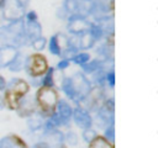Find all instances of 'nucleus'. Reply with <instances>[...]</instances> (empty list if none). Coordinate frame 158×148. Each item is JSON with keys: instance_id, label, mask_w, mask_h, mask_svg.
<instances>
[{"instance_id": "obj_34", "label": "nucleus", "mask_w": 158, "mask_h": 148, "mask_svg": "<svg viewBox=\"0 0 158 148\" xmlns=\"http://www.w3.org/2000/svg\"><path fill=\"white\" fill-rule=\"evenodd\" d=\"M4 107V104H2V101H1V99H0V110Z\"/></svg>"}, {"instance_id": "obj_2", "label": "nucleus", "mask_w": 158, "mask_h": 148, "mask_svg": "<svg viewBox=\"0 0 158 148\" xmlns=\"http://www.w3.org/2000/svg\"><path fill=\"white\" fill-rule=\"evenodd\" d=\"M36 102L43 116H52L58 104V92L53 86H41L36 92Z\"/></svg>"}, {"instance_id": "obj_18", "label": "nucleus", "mask_w": 158, "mask_h": 148, "mask_svg": "<svg viewBox=\"0 0 158 148\" xmlns=\"http://www.w3.org/2000/svg\"><path fill=\"white\" fill-rule=\"evenodd\" d=\"M100 67H101V62L96 59V60L90 62L89 64H88V63L84 64V65H83V69H84L86 73H94V72H98V70L100 69Z\"/></svg>"}, {"instance_id": "obj_24", "label": "nucleus", "mask_w": 158, "mask_h": 148, "mask_svg": "<svg viewBox=\"0 0 158 148\" xmlns=\"http://www.w3.org/2000/svg\"><path fill=\"white\" fill-rule=\"evenodd\" d=\"M98 134L91 130V128H88V130H84V133H83V138L86 141V142H90L93 141Z\"/></svg>"}, {"instance_id": "obj_32", "label": "nucleus", "mask_w": 158, "mask_h": 148, "mask_svg": "<svg viewBox=\"0 0 158 148\" xmlns=\"http://www.w3.org/2000/svg\"><path fill=\"white\" fill-rule=\"evenodd\" d=\"M5 86H6V83H5V79L0 75V91L1 90H4L5 89Z\"/></svg>"}, {"instance_id": "obj_21", "label": "nucleus", "mask_w": 158, "mask_h": 148, "mask_svg": "<svg viewBox=\"0 0 158 148\" xmlns=\"http://www.w3.org/2000/svg\"><path fill=\"white\" fill-rule=\"evenodd\" d=\"M65 12L73 14L78 10V1L77 0H64V7Z\"/></svg>"}, {"instance_id": "obj_10", "label": "nucleus", "mask_w": 158, "mask_h": 148, "mask_svg": "<svg viewBox=\"0 0 158 148\" xmlns=\"http://www.w3.org/2000/svg\"><path fill=\"white\" fill-rule=\"evenodd\" d=\"M0 148H28V147L21 137L16 134H9L0 141Z\"/></svg>"}, {"instance_id": "obj_1", "label": "nucleus", "mask_w": 158, "mask_h": 148, "mask_svg": "<svg viewBox=\"0 0 158 148\" xmlns=\"http://www.w3.org/2000/svg\"><path fill=\"white\" fill-rule=\"evenodd\" d=\"M63 90L67 94V96H69L72 100L79 102V101H83L84 99H86L88 94L91 90V86L84 74L77 73L75 75L67 78L64 80Z\"/></svg>"}, {"instance_id": "obj_19", "label": "nucleus", "mask_w": 158, "mask_h": 148, "mask_svg": "<svg viewBox=\"0 0 158 148\" xmlns=\"http://www.w3.org/2000/svg\"><path fill=\"white\" fill-rule=\"evenodd\" d=\"M89 35L96 41V39H99V38H101V36H102V28H101V26L100 25H90V27H89Z\"/></svg>"}, {"instance_id": "obj_27", "label": "nucleus", "mask_w": 158, "mask_h": 148, "mask_svg": "<svg viewBox=\"0 0 158 148\" xmlns=\"http://www.w3.org/2000/svg\"><path fill=\"white\" fill-rule=\"evenodd\" d=\"M106 80H107L109 85L111 88H114V85H115V74H114V72H110V73L106 74Z\"/></svg>"}, {"instance_id": "obj_9", "label": "nucleus", "mask_w": 158, "mask_h": 148, "mask_svg": "<svg viewBox=\"0 0 158 148\" xmlns=\"http://www.w3.org/2000/svg\"><path fill=\"white\" fill-rule=\"evenodd\" d=\"M16 54H17V49L11 44H5L0 47V68L9 65Z\"/></svg>"}, {"instance_id": "obj_16", "label": "nucleus", "mask_w": 158, "mask_h": 148, "mask_svg": "<svg viewBox=\"0 0 158 148\" xmlns=\"http://www.w3.org/2000/svg\"><path fill=\"white\" fill-rule=\"evenodd\" d=\"M95 39L89 35V33H83L80 35V37L78 36V44H79V48H89L94 44Z\"/></svg>"}, {"instance_id": "obj_23", "label": "nucleus", "mask_w": 158, "mask_h": 148, "mask_svg": "<svg viewBox=\"0 0 158 148\" xmlns=\"http://www.w3.org/2000/svg\"><path fill=\"white\" fill-rule=\"evenodd\" d=\"M32 46H33V48H35V49H37V51L43 49V48H44V46H46V38H44V37H42V36H40V37L35 38V39L32 41Z\"/></svg>"}, {"instance_id": "obj_29", "label": "nucleus", "mask_w": 158, "mask_h": 148, "mask_svg": "<svg viewBox=\"0 0 158 148\" xmlns=\"http://www.w3.org/2000/svg\"><path fill=\"white\" fill-rule=\"evenodd\" d=\"M26 17H27V21H37V14L35 11H30Z\"/></svg>"}, {"instance_id": "obj_5", "label": "nucleus", "mask_w": 158, "mask_h": 148, "mask_svg": "<svg viewBox=\"0 0 158 148\" xmlns=\"http://www.w3.org/2000/svg\"><path fill=\"white\" fill-rule=\"evenodd\" d=\"M26 69H27V73L33 76V78H37V76H41L43 75L47 70H48V63H47V59L44 56H42L41 53H35V54H31L27 59H26Z\"/></svg>"}, {"instance_id": "obj_30", "label": "nucleus", "mask_w": 158, "mask_h": 148, "mask_svg": "<svg viewBox=\"0 0 158 148\" xmlns=\"http://www.w3.org/2000/svg\"><path fill=\"white\" fill-rule=\"evenodd\" d=\"M28 2H30V0H16V4H17L22 10L28 5Z\"/></svg>"}, {"instance_id": "obj_14", "label": "nucleus", "mask_w": 158, "mask_h": 148, "mask_svg": "<svg viewBox=\"0 0 158 148\" xmlns=\"http://www.w3.org/2000/svg\"><path fill=\"white\" fill-rule=\"evenodd\" d=\"M89 148H114V144L106 139V137L96 136L93 141L89 142Z\"/></svg>"}, {"instance_id": "obj_33", "label": "nucleus", "mask_w": 158, "mask_h": 148, "mask_svg": "<svg viewBox=\"0 0 158 148\" xmlns=\"http://www.w3.org/2000/svg\"><path fill=\"white\" fill-rule=\"evenodd\" d=\"M4 4H5V0H0V10L4 7Z\"/></svg>"}, {"instance_id": "obj_17", "label": "nucleus", "mask_w": 158, "mask_h": 148, "mask_svg": "<svg viewBox=\"0 0 158 148\" xmlns=\"http://www.w3.org/2000/svg\"><path fill=\"white\" fill-rule=\"evenodd\" d=\"M23 65H25V64H23V58H22V56H21L20 53H17V54L15 56V58L10 62V64H9L7 67H9V69H10L11 72H20Z\"/></svg>"}, {"instance_id": "obj_15", "label": "nucleus", "mask_w": 158, "mask_h": 148, "mask_svg": "<svg viewBox=\"0 0 158 148\" xmlns=\"http://www.w3.org/2000/svg\"><path fill=\"white\" fill-rule=\"evenodd\" d=\"M49 52L54 56H60L62 46H60V41H59L58 35L51 37V39H49Z\"/></svg>"}, {"instance_id": "obj_22", "label": "nucleus", "mask_w": 158, "mask_h": 148, "mask_svg": "<svg viewBox=\"0 0 158 148\" xmlns=\"http://www.w3.org/2000/svg\"><path fill=\"white\" fill-rule=\"evenodd\" d=\"M53 68H49L46 73V75H44V78H43V80H42V85L43 86H53V84H54V81H53Z\"/></svg>"}, {"instance_id": "obj_26", "label": "nucleus", "mask_w": 158, "mask_h": 148, "mask_svg": "<svg viewBox=\"0 0 158 148\" xmlns=\"http://www.w3.org/2000/svg\"><path fill=\"white\" fill-rule=\"evenodd\" d=\"M114 134H115V131H114V123H112V125L107 126V128H106V137H107L106 139L112 142L114 141Z\"/></svg>"}, {"instance_id": "obj_4", "label": "nucleus", "mask_w": 158, "mask_h": 148, "mask_svg": "<svg viewBox=\"0 0 158 148\" xmlns=\"http://www.w3.org/2000/svg\"><path fill=\"white\" fill-rule=\"evenodd\" d=\"M23 22L22 20L12 21L10 25L0 28V38L2 41H7L15 44H22L25 42V32H23Z\"/></svg>"}, {"instance_id": "obj_11", "label": "nucleus", "mask_w": 158, "mask_h": 148, "mask_svg": "<svg viewBox=\"0 0 158 148\" xmlns=\"http://www.w3.org/2000/svg\"><path fill=\"white\" fill-rule=\"evenodd\" d=\"M57 110H58L57 115H58V117H59V120H60V123L67 125V123L69 122L72 115H73L72 107L69 106V104H68L67 101L59 100L58 104H57Z\"/></svg>"}, {"instance_id": "obj_3", "label": "nucleus", "mask_w": 158, "mask_h": 148, "mask_svg": "<svg viewBox=\"0 0 158 148\" xmlns=\"http://www.w3.org/2000/svg\"><path fill=\"white\" fill-rule=\"evenodd\" d=\"M28 84L22 79H12L6 85L5 104L10 110H17L20 101L28 91Z\"/></svg>"}, {"instance_id": "obj_13", "label": "nucleus", "mask_w": 158, "mask_h": 148, "mask_svg": "<svg viewBox=\"0 0 158 148\" xmlns=\"http://www.w3.org/2000/svg\"><path fill=\"white\" fill-rule=\"evenodd\" d=\"M17 109H19V116L21 117L31 116L35 111V101L32 99H23L20 101V105Z\"/></svg>"}, {"instance_id": "obj_20", "label": "nucleus", "mask_w": 158, "mask_h": 148, "mask_svg": "<svg viewBox=\"0 0 158 148\" xmlns=\"http://www.w3.org/2000/svg\"><path fill=\"white\" fill-rule=\"evenodd\" d=\"M89 59H90V56H89L88 53H78V54H75L74 58H73L74 63L81 65V67H83L84 64H86V63L89 62Z\"/></svg>"}, {"instance_id": "obj_31", "label": "nucleus", "mask_w": 158, "mask_h": 148, "mask_svg": "<svg viewBox=\"0 0 158 148\" xmlns=\"http://www.w3.org/2000/svg\"><path fill=\"white\" fill-rule=\"evenodd\" d=\"M33 148H49V146H48L46 142H40V143L35 144V147H33Z\"/></svg>"}, {"instance_id": "obj_7", "label": "nucleus", "mask_w": 158, "mask_h": 148, "mask_svg": "<svg viewBox=\"0 0 158 148\" xmlns=\"http://www.w3.org/2000/svg\"><path fill=\"white\" fill-rule=\"evenodd\" d=\"M98 122L106 126H110L114 123V101L112 100H107L100 106L99 113H98Z\"/></svg>"}, {"instance_id": "obj_12", "label": "nucleus", "mask_w": 158, "mask_h": 148, "mask_svg": "<svg viewBox=\"0 0 158 148\" xmlns=\"http://www.w3.org/2000/svg\"><path fill=\"white\" fill-rule=\"evenodd\" d=\"M41 31H42V28H41V23L38 21H27V25L23 26L25 36L32 41L41 36Z\"/></svg>"}, {"instance_id": "obj_8", "label": "nucleus", "mask_w": 158, "mask_h": 148, "mask_svg": "<svg viewBox=\"0 0 158 148\" xmlns=\"http://www.w3.org/2000/svg\"><path fill=\"white\" fill-rule=\"evenodd\" d=\"M73 118H74V122L78 127L83 128V130H88L91 127V123H93V120L90 117V115L83 110V109H75L73 111Z\"/></svg>"}, {"instance_id": "obj_28", "label": "nucleus", "mask_w": 158, "mask_h": 148, "mask_svg": "<svg viewBox=\"0 0 158 148\" xmlns=\"http://www.w3.org/2000/svg\"><path fill=\"white\" fill-rule=\"evenodd\" d=\"M68 65H69V60H68V59H63V60H60V62L57 64L58 69H65Z\"/></svg>"}, {"instance_id": "obj_25", "label": "nucleus", "mask_w": 158, "mask_h": 148, "mask_svg": "<svg viewBox=\"0 0 158 148\" xmlns=\"http://www.w3.org/2000/svg\"><path fill=\"white\" fill-rule=\"evenodd\" d=\"M65 139H67L68 144H70V146H75L77 142H78V137L74 132H68L67 136H65Z\"/></svg>"}, {"instance_id": "obj_6", "label": "nucleus", "mask_w": 158, "mask_h": 148, "mask_svg": "<svg viewBox=\"0 0 158 148\" xmlns=\"http://www.w3.org/2000/svg\"><path fill=\"white\" fill-rule=\"evenodd\" d=\"M90 23L86 21V18L81 15H72L69 17V23H68V30L72 33L75 35H83L86 31H89Z\"/></svg>"}]
</instances>
